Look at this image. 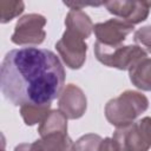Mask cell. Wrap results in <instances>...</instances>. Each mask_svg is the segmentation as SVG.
<instances>
[{
    "instance_id": "cell-1",
    "label": "cell",
    "mask_w": 151,
    "mask_h": 151,
    "mask_svg": "<svg viewBox=\"0 0 151 151\" xmlns=\"http://www.w3.org/2000/svg\"><path fill=\"white\" fill-rule=\"evenodd\" d=\"M64 83V66L50 50L17 48L2 59L1 92L15 106L51 104L60 96Z\"/></svg>"
},
{
    "instance_id": "cell-2",
    "label": "cell",
    "mask_w": 151,
    "mask_h": 151,
    "mask_svg": "<svg viewBox=\"0 0 151 151\" xmlns=\"http://www.w3.org/2000/svg\"><path fill=\"white\" fill-rule=\"evenodd\" d=\"M147 107L149 100L143 93L127 90L106 103L105 117L111 125L119 127L133 123Z\"/></svg>"
},
{
    "instance_id": "cell-3",
    "label": "cell",
    "mask_w": 151,
    "mask_h": 151,
    "mask_svg": "<svg viewBox=\"0 0 151 151\" xmlns=\"http://www.w3.org/2000/svg\"><path fill=\"white\" fill-rule=\"evenodd\" d=\"M112 138L120 151H149L151 147V117L117 127Z\"/></svg>"
},
{
    "instance_id": "cell-4",
    "label": "cell",
    "mask_w": 151,
    "mask_h": 151,
    "mask_svg": "<svg viewBox=\"0 0 151 151\" xmlns=\"http://www.w3.org/2000/svg\"><path fill=\"white\" fill-rule=\"evenodd\" d=\"M94 55L103 65L120 71L130 70L136 61L147 57L146 52L138 45L109 47L98 41L94 42Z\"/></svg>"
},
{
    "instance_id": "cell-5",
    "label": "cell",
    "mask_w": 151,
    "mask_h": 151,
    "mask_svg": "<svg viewBox=\"0 0 151 151\" xmlns=\"http://www.w3.org/2000/svg\"><path fill=\"white\" fill-rule=\"evenodd\" d=\"M45 25L46 18L44 15L26 14L17 21L11 40L15 45H40L46 38Z\"/></svg>"
},
{
    "instance_id": "cell-6",
    "label": "cell",
    "mask_w": 151,
    "mask_h": 151,
    "mask_svg": "<svg viewBox=\"0 0 151 151\" xmlns=\"http://www.w3.org/2000/svg\"><path fill=\"white\" fill-rule=\"evenodd\" d=\"M55 48L68 68L79 70L86 60L87 45L85 39L68 29H66L61 39L57 41Z\"/></svg>"
},
{
    "instance_id": "cell-7",
    "label": "cell",
    "mask_w": 151,
    "mask_h": 151,
    "mask_svg": "<svg viewBox=\"0 0 151 151\" xmlns=\"http://www.w3.org/2000/svg\"><path fill=\"white\" fill-rule=\"evenodd\" d=\"M93 31L98 42L109 47H117L122 46L126 37L133 31V25L123 19L112 18L107 21L96 24Z\"/></svg>"
},
{
    "instance_id": "cell-8",
    "label": "cell",
    "mask_w": 151,
    "mask_h": 151,
    "mask_svg": "<svg viewBox=\"0 0 151 151\" xmlns=\"http://www.w3.org/2000/svg\"><path fill=\"white\" fill-rule=\"evenodd\" d=\"M58 106L59 111L63 112L67 119H78L86 112L87 99L79 86L68 84L58 98Z\"/></svg>"
},
{
    "instance_id": "cell-9",
    "label": "cell",
    "mask_w": 151,
    "mask_h": 151,
    "mask_svg": "<svg viewBox=\"0 0 151 151\" xmlns=\"http://www.w3.org/2000/svg\"><path fill=\"white\" fill-rule=\"evenodd\" d=\"M104 5L111 14L134 26L146 20L151 1H107Z\"/></svg>"
},
{
    "instance_id": "cell-10",
    "label": "cell",
    "mask_w": 151,
    "mask_h": 151,
    "mask_svg": "<svg viewBox=\"0 0 151 151\" xmlns=\"http://www.w3.org/2000/svg\"><path fill=\"white\" fill-rule=\"evenodd\" d=\"M131 83L142 91H151V58L144 57L129 70Z\"/></svg>"
},
{
    "instance_id": "cell-11",
    "label": "cell",
    "mask_w": 151,
    "mask_h": 151,
    "mask_svg": "<svg viewBox=\"0 0 151 151\" xmlns=\"http://www.w3.org/2000/svg\"><path fill=\"white\" fill-rule=\"evenodd\" d=\"M65 26L66 29L80 35L84 39H87L91 35L94 25L85 12L80 9H71L65 18Z\"/></svg>"
},
{
    "instance_id": "cell-12",
    "label": "cell",
    "mask_w": 151,
    "mask_h": 151,
    "mask_svg": "<svg viewBox=\"0 0 151 151\" xmlns=\"http://www.w3.org/2000/svg\"><path fill=\"white\" fill-rule=\"evenodd\" d=\"M38 132L40 137L55 133L67 134V118L59 110H51L46 118L40 123Z\"/></svg>"
},
{
    "instance_id": "cell-13",
    "label": "cell",
    "mask_w": 151,
    "mask_h": 151,
    "mask_svg": "<svg viewBox=\"0 0 151 151\" xmlns=\"http://www.w3.org/2000/svg\"><path fill=\"white\" fill-rule=\"evenodd\" d=\"M51 111V104L46 105H22L20 106V114L24 123L28 126L41 123Z\"/></svg>"
},
{
    "instance_id": "cell-14",
    "label": "cell",
    "mask_w": 151,
    "mask_h": 151,
    "mask_svg": "<svg viewBox=\"0 0 151 151\" xmlns=\"http://www.w3.org/2000/svg\"><path fill=\"white\" fill-rule=\"evenodd\" d=\"M25 5L22 1H7L1 0L0 1V11H1V24L9 22L12 19L18 17L24 12Z\"/></svg>"
},
{
    "instance_id": "cell-15",
    "label": "cell",
    "mask_w": 151,
    "mask_h": 151,
    "mask_svg": "<svg viewBox=\"0 0 151 151\" xmlns=\"http://www.w3.org/2000/svg\"><path fill=\"white\" fill-rule=\"evenodd\" d=\"M103 138L96 133L81 136L74 143V151H98Z\"/></svg>"
},
{
    "instance_id": "cell-16",
    "label": "cell",
    "mask_w": 151,
    "mask_h": 151,
    "mask_svg": "<svg viewBox=\"0 0 151 151\" xmlns=\"http://www.w3.org/2000/svg\"><path fill=\"white\" fill-rule=\"evenodd\" d=\"M133 39L146 53H151V25L137 29L133 34Z\"/></svg>"
},
{
    "instance_id": "cell-17",
    "label": "cell",
    "mask_w": 151,
    "mask_h": 151,
    "mask_svg": "<svg viewBox=\"0 0 151 151\" xmlns=\"http://www.w3.org/2000/svg\"><path fill=\"white\" fill-rule=\"evenodd\" d=\"M98 151H120V149H119L117 142L113 138L106 137L101 140Z\"/></svg>"
},
{
    "instance_id": "cell-18",
    "label": "cell",
    "mask_w": 151,
    "mask_h": 151,
    "mask_svg": "<svg viewBox=\"0 0 151 151\" xmlns=\"http://www.w3.org/2000/svg\"><path fill=\"white\" fill-rule=\"evenodd\" d=\"M58 151H74V143L72 142L71 138H68V139L66 140V143H65Z\"/></svg>"
},
{
    "instance_id": "cell-19",
    "label": "cell",
    "mask_w": 151,
    "mask_h": 151,
    "mask_svg": "<svg viewBox=\"0 0 151 151\" xmlns=\"http://www.w3.org/2000/svg\"><path fill=\"white\" fill-rule=\"evenodd\" d=\"M14 151H33L32 150V145L28 144V143H22V144H19L15 146Z\"/></svg>"
},
{
    "instance_id": "cell-20",
    "label": "cell",
    "mask_w": 151,
    "mask_h": 151,
    "mask_svg": "<svg viewBox=\"0 0 151 151\" xmlns=\"http://www.w3.org/2000/svg\"><path fill=\"white\" fill-rule=\"evenodd\" d=\"M1 151H5V149H4V147H2V150H1Z\"/></svg>"
}]
</instances>
